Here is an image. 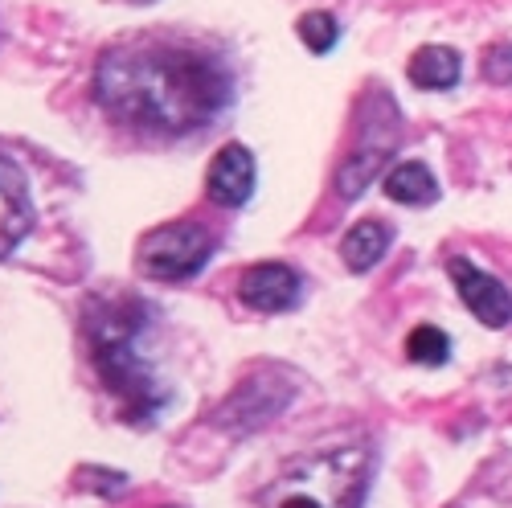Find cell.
I'll return each mask as SVG.
<instances>
[{
  "mask_svg": "<svg viewBox=\"0 0 512 508\" xmlns=\"http://www.w3.org/2000/svg\"><path fill=\"white\" fill-rule=\"evenodd\" d=\"M386 193L394 201H402V205H422V201H435L439 185H435V177H431V168H426V164L402 160L394 173L386 177Z\"/></svg>",
  "mask_w": 512,
  "mask_h": 508,
  "instance_id": "8fae6325",
  "label": "cell"
},
{
  "mask_svg": "<svg viewBox=\"0 0 512 508\" xmlns=\"http://www.w3.org/2000/svg\"><path fill=\"white\" fill-rule=\"evenodd\" d=\"M254 189V156L242 144H226L205 173V193L218 205H242Z\"/></svg>",
  "mask_w": 512,
  "mask_h": 508,
  "instance_id": "52a82bcc",
  "label": "cell"
},
{
  "mask_svg": "<svg viewBox=\"0 0 512 508\" xmlns=\"http://www.w3.org/2000/svg\"><path fill=\"white\" fill-rule=\"evenodd\" d=\"M484 74L496 78V82H508V78H512V50H508V46L488 50V58H484Z\"/></svg>",
  "mask_w": 512,
  "mask_h": 508,
  "instance_id": "9a60e30c",
  "label": "cell"
},
{
  "mask_svg": "<svg viewBox=\"0 0 512 508\" xmlns=\"http://www.w3.org/2000/svg\"><path fill=\"white\" fill-rule=\"evenodd\" d=\"M209 254H213V234L205 226L173 222V226H160V230L144 234L136 259H140V271L148 279L181 283V279H189L205 267Z\"/></svg>",
  "mask_w": 512,
  "mask_h": 508,
  "instance_id": "277c9868",
  "label": "cell"
},
{
  "mask_svg": "<svg viewBox=\"0 0 512 508\" xmlns=\"http://www.w3.org/2000/svg\"><path fill=\"white\" fill-rule=\"evenodd\" d=\"M136 5H148V0H136Z\"/></svg>",
  "mask_w": 512,
  "mask_h": 508,
  "instance_id": "2e32d148",
  "label": "cell"
},
{
  "mask_svg": "<svg viewBox=\"0 0 512 508\" xmlns=\"http://www.w3.org/2000/svg\"><path fill=\"white\" fill-rule=\"evenodd\" d=\"M406 353H410V361H418V365H443L447 353H451V341H447V332H439L435 324H422V328L410 332Z\"/></svg>",
  "mask_w": 512,
  "mask_h": 508,
  "instance_id": "4fadbf2b",
  "label": "cell"
},
{
  "mask_svg": "<svg viewBox=\"0 0 512 508\" xmlns=\"http://www.w3.org/2000/svg\"><path fill=\"white\" fill-rule=\"evenodd\" d=\"M369 463V451L357 443L312 451L287 463L283 476L259 496V508H361Z\"/></svg>",
  "mask_w": 512,
  "mask_h": 508,
  "instance_id": "3957f363",
  "label": "cell"
},
{
  "mask_svg": "<svg viewBox=\"0 0 512 508\" xmlns=\"http://www.w3.org/2000/svg\"><path fill=\"white\" fill-rule=\"evenodd\" d=\"M381 160H386V148H361V152H353L345 164L336 168V193L340 197H357L373 181Z\"/></svg>",
  "mask_w": 512,
  "mask_h": 508,
  "instance_id": "7c38bea8",
  "label": "cell"
},
{
  "mask_svg": "<svg viewBox=\"0 0 512 508\" xmlns=\"http://www.w3.org/2000/svg\"><path fill=\"white\" fill-rule=\"evenodd\" d=\"M33 226V205L29 185L13 160L0 156V254H9Z\"/></svg>",
  "mask_w": 512,
  "mask_h": 508,
  "instance_id": "ba28073f",
  "label": "cell"
},
{
  "mask_svg": "<svg viewBox=\"0 0 512 508\" xmlns=\"http://www.w3.org/2000/svg\"><path fill=\"white\" fill-rule=\"evenodd\" d=\"M300 37H304V46L312 54H328L336 46V37H340L336 17L332 13H304L300 17Z\"/></svg>",
  "mask_w": 512,
  "mask_h": 508,
  "instance_id": "5bb4252c",
  "label": "cell"
},
{
  "mask_svg": "<svg viewBox=\"0 0 512 508\" xmlns=\"http://www.w3.org/2000/svg\"><path fill=\"white\" fill-rule=\"evenodd\" d=\"M386 246H390V226H381V222H357L345 234V242H340V254H345V263L353 271H369V267H377L381 254H386Z\"/></svg>",
  "mask_w": 512,
  "mask_h": 508,
  "instance_id": "30bf717a",
  "label": "cell"
},
{
  "mask_svg": "<svg viewBox=\"0 0 512 508\" xmlns=\"http://www.w3.org/2000/svg\"><path fill=\"white\" fill-rule=\"evenodd\" d=\"M148 320L152 308L136 300V295H99V300L87 304V336H91L95 369L103 386L123 402V414H132L136 422H148L164 406L156 377L136 349Z\"/></svg>",
  "mask_w": 512,
  "mask_h": 508,
  "instance_id": "7a4b0ae2",
  "label": "cell"
},
{
  "mask_svg": "<svg viewBox=\"0 0 512 508\" xmlns=\"http://www.w3.org/2000/svg\"><path fill=\"white\" fill-rule=\"evenodd\" d=\"M238 295L254 312H287L300 300V275L283 263H259L238 279Z\"/></svg>",
  "mask_w": 512,
  "mask_h": 508,
  "instance_id": "8992f818",
  "label": "cell"
},
{
  "mask_svg": "<svg viewBox=\"0 0 512 508\" xmlns=\"http://www.w3.org/2000/svg\"><path fill=\"white\" fill-rule=\"evenodd\" d=\"M410 82L422 91H447L459 82V54L447 46H426L410 58Z\"/></svg>",
  "mask_w": 512,
  "mask_h": 508,
  "instance_id": "9c48e42d",
  "label": "cell"
},
{
  "mask_svg": "<svg viewBox=\"0 0 512 508\" xmlns=\"http://www.w3.org/2000/svg\"><path fill=\"white\" fill-rule=\"evenodd\" d=\"M447 271H451V279H455V287H459V295H463V304L472 308V316H476L480 324L504 328V324L512 320V295H508V287H504L496 275L480 271L472 259H451Z\"/></svg>",
  "mask_w": 512,
  "mask_h": 508,
  "instance_id": "5b68a950",
  "label": "cell"
},
{
  "mask_svg": "<svg viewBox=\"0 0 512 508\" xmlns=\"http://www.w3.org/2000/svg\"><path fill=\"white\" fill-rule=\"evenodd\" d=\"M230 70L218 54L185 41H136L103 54L95 99L119 123L181 136L218 119L230 103Z\"/></svg>",
  "mask_w": 512,
  "mask_h": 508,
  "instance_id": "6da1fadb",
  "label": "cell"
}]
</instances>
